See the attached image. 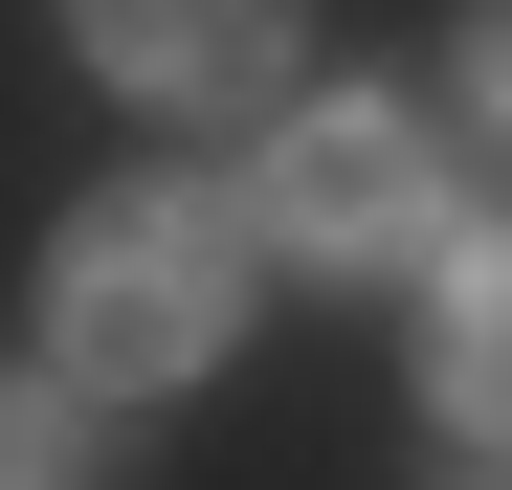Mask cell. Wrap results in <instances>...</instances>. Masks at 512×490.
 <instances>
[{"label":"cell","mask_w":512,"mask_h":490,"mask_svg":"<svg viewBox=\"0 0 512 490\" xmlns=\"http://www.w3.org/2000/svg\"><path fill=\"white\" fill-rule=\"evenodd\" d=\"M223 335H245V201H201V179L67 201V245H45L67 401H179V379H223Z\"/></svg>","instance_id":"cell-1"},{"label":"cell","mask_w":512,"mask_h":490,"mask_svg":"<svg viewBox=\"0 0 512 490\" xmlns=\"http://www.w3.org/2000/svg\"><path fill=\"white\" fill-rule=\"evenodd\" d=\"M334 268V290H379V268H446V156H423V112L379 90H312L268 134V179H245V268Z\"/></svg>","instance_id":"cell-2"},{"label":"cell","mask_w":512,"mask_h":490,"mask_svg":"<svg viewBox=\"0 0 512 490\" xmlns=\"http://www.w3.org/2000/svg\"><path fill=\"white\" fill-rule=\"evenodd\" d=\"M423 401L468 424V468H512V223H446L423 268Z\"/></svg>","instance_id":"cell-3"},{"label":"cell","mask_w":512,"mask_h":490,"mask_svg":"<svg viewBox=\"0 0 512 490\" xmlns=\"http://www.w3.org/2000/svg\"><path fill=\"white\" fill-rule=\"evenodd\" d=\"M67 45H90L134 112H245L290 67V23H245V0H201V23H179V0H112V23H67Z\"/></svg>","instance_id":"cell-4"},{"label":"cell","mask_w":512,"mask_h":490,"mask_svg":"<svg viewBox=\"0 0 512 490\" xmlns=\"http://www.w3.org/2000/svg\"><path fill=\"white\" fill-rule=\"evenodd\" d=\"M0 490H112V424L67 379H0Z\"/></svg>","instance_id":"cell-5"},{"label":"cell","mask_w":512,"mask_h":490,"mask_svg":"<svg viewBox=\"0 0 512 490\" xmlns=\"http://www.w3.org/2000/svg\"><path fill=\"white\" fill-rule=\"evenodd\" d=\"M468 112H490V134H512V23H468Z\"/></svg>","instance_id":"cell-6"},{"label":"cell","mask_w":512,"mask_h":490,"mask_svg":"<svg viewBox=\"0 0 512 490\" xmlns=\"http://www.w3.org/2000/svg\"><path fill=\"white\" fill-rule=\"evenodd\" d=\"M446 490H512V468H446Z\"/></svg>","instance_id":"cell-7"}]
</instances>
